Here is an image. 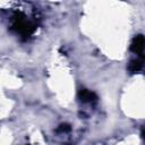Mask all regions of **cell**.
Returning <instances> with one entry per match:
<instances>
[{"mask_svg": "<svg viewBox=\"0 0 145 145\" xmlns=\"http://www.w3.org/2000/svg\"><path fill=\"white\" fill-rule=\"evenodd\" d=\"M78 97L80 99V101L83 102H92V101H95L96 100V94L89 89H80L78 92Z\"/></svg>", "mask_w": 145, "mask_h": 145, "instance_id": "cell-3", "label": "cell"}, {"mask_svg": "<svg viewBox=\"0 0 145 145\" xmlns=\"http://www.w3.org/2000/svg\"><path fill=\"white\" fill-rule=\"evenodd\" d=\"M142 68H143V58H140V59H134L128 65V70L130 72H133V74L139 71Z\"/></svg>", "mask_w": 145, "mask_h": 145, "instance_id": "cell-4", "label": "cell"}, {"mask_svg": "<svg viewBox=\"0 0 145 145\" xmlns=\"http://www.w3.org/2000/svg\"><path fill=\"white\" fill-rule=\"evenodd\" d=\"M35 25L28 20L24 15L22 14H16L15 15V19H14V24H12V28L19 33L23 36H29L34 33L35 31Z\"/></svg>", "mask_w": 145, "mask_h": 145, "instance_id": "cell-1", "label": "cell"}, {"mask_svg": "<svg viewBox=\"0 0 145 145\" xmlns=\"http://www.w3.org/2000/svg\"><path fill=\"white\" fill-rule=\"evenodd\" d=\"M59 130H60V131H63V133H65V131H69V130H70V127H69V125H66V123H65V125H60Z\"/></svg>", "mask_w": 145, "mask_h": 145, "instance_id": "cell-5", "label": "cell"}, {"mask_svg": "<svg viewBox=\"0 0 145 145\" xmlns=\"http://www.w3.org/2000/svg\"><path fill=\"white\" fill-rule=\"evenodd\" d=\"M144 44H145V41H144V36L142 34H138L134 37L131 44H130V50L131 52L136 53V54H139L140 57H143V51H144Z\"/></svg>", "mask_w": 145, "mask_h": 145, "instance_id": "cell-2", "label": "cell"}]
</instances>
